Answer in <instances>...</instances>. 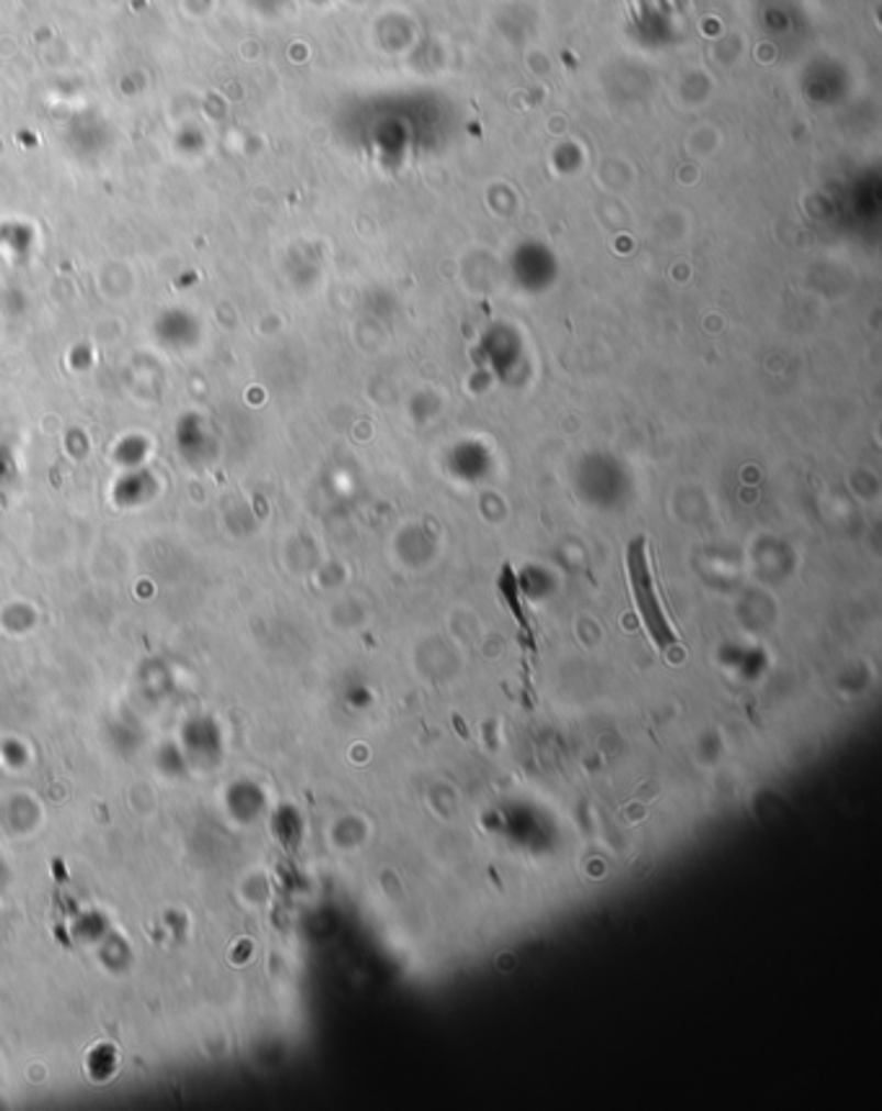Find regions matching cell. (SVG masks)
I'll return each instance as SVG.
<instances>
[{"instance_id": "obj_1", "label": "cell", "mask_w": 882, "mask_h": 1111, "mask_svg": "<svg viewBox=\"0 0 882 1111\" xmlns=\"http://www.w3.org/2000/svg\"><path fill=\"white\" fill-rule=\"evenodd\" d=\"M626 570H629V586H632V597L634 604L639 609L641 622H645L647 633H650V641L658 645L660 651H668L670 645L678 643L676 630L670 627L666 612H662V604L658 599V591H655V580L650 570V555H647V542L634 540L626 549Z\"/></svg>"}]
</instances>
